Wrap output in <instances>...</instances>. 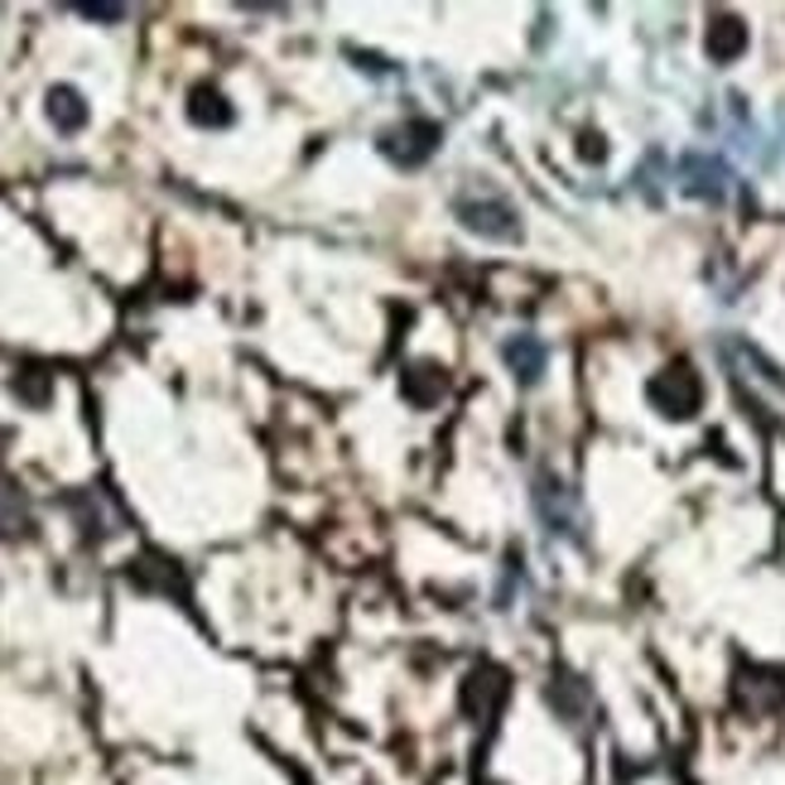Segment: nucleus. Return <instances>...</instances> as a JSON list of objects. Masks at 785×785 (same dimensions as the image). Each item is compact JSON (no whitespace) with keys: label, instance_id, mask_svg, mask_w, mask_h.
<instances>
[{"label":"nucleus","instance_id":"obj_1","mask_svg":"<svg viewBox=\"0 0 785 785\" xmlns=\"http://www.w3.org/2000/svg\"><path fill=\"white\" fill-rule=\"evenodd\" d=\"M459 222L477 237H491V241H511L515 231V217L501 198H459Z\"/></svg>","mask_w":785,"mask_h":785},{"label":"nucleus","instance_id":"obj_2","mask_svg":"<svg viewBox=\"0 0 785 785\" xmlns=\"http://www.w3.org/2000/svg\"><path fill=\"white\" fill-rule=\"evenodd\" d=\"M651 401L665 409V415H694V405H699V381L689 377L685 367H670V371H661V377L651 381Z\"/></svg>","mask_w":785,"mask_h":785},{"label":"nucleus","instance_id":"obj_3","mask_svg":"<svg viewBox=\"0 0 785 785\" xmlns=\"http://www.w3.org/2000/svg\"><path fill=\"white\" fill-rule=\"evenodd\" d=\"M501 699H507V679L497 670H477L467 679V694H463V709L473 713V718H491V713L501 709Z\"/></svg>","mask_w":785,"mask_h":785},{"label":"nucleus","instance_id":"obj_4","mask_svg":"<svg viewBox=\"0 0 785 785\" xmlns=\"http://www.w3.org/2000/svg\"><path fill=\"white\" fill-rule=\"evenodd\" d=\"M507 361L521 381H535L545 367V347L535 343V337H515V343H507Z\"/></svg>","mask_w":785,"mask_h":785},{"label":"nucleus","instance_id":"obj_5","mask_svg":"<svg viewBox=\"0 0 785 785\" xmlns=\"http://www.w3.org/2000/svg\"><path fill=\"white\" fill-rule=\"evenodd\" d=\"M49 116H53V126H63V131H78V126L87 121V107H82V97L73 87H53L49 92Z\"/></svg>","mask_w":785,"mask_h":785},{"label":"nucleus","instance_id":"obj_6","mask_svg":"<svg viewBox=\"0 0 785 785\" xmlns=\"http://www.w3.org/2000/svg\"><path fill=\"white\" fill-rule=\"evenodd\" d=\"M742 44H747V34L737 20H713V29H709V53L713 58H733Z\"/></svg>","mask_w":785,"mask_h":785},{"label":"nucleus","instance_id":"obj_7","mask_svg":"<svg viewBox=\"0 0 785 785\" xmlns=\"http://www.w3.org/2000/svg\"><path fill=\"white\" fill-rule=\"evenodd\" d=\"M189 116L198 126H227L231 121V111L222 107V97L217 92H193V107H189Z\"/></svg>","mask_w":785,"mask_h":785}]
</instances>
